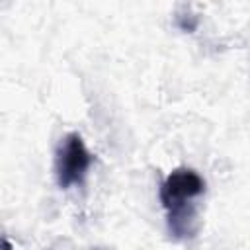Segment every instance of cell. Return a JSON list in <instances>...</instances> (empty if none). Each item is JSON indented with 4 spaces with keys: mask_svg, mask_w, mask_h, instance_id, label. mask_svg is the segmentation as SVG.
Masks as SVG:
<instances>
[{
    "mask_svg": "<svg viewBox=\"0 0 250 250\" xmlns=\"http://www.w3.org/2000/svg\"><path fill=\"white\" fill-rule=\"evenodd\" d=\"M205 193V180L193 168L172 170L160 186V203L166 211L168 232L174 240L193 238L199 230L197 199Z\"/></svg>",
    "mask_w": 250,
    "mask_h": 250,
    "instance_id": "6da1fadb",
    "label": "cell"
},
{
    "mask_svg": "<svg viewBox=\"0 0 250 250\" xmlns=\"http://www.w3.org/2000/svg\"><path fill=\"white\" fill-rule=\"evenodd\" d=\"M92 164V154L86 148L78 133H68L57 148L55 154V176L57 184L62 189H68L76 184H82L86 172Z\"/></svg>",
    "mask_w": 250,
    "mask_h": 250,
    "instance_id": "7a4b0ae2",
    "label": "cell"
},
{
    "mask_svg": "<svg viewBox=\"0 0 250 250\" xmlns=\"http://www.w3.org/2000/svg\"><path fill=\"white\" fill-rule=\"evenodd\" d=\"M4 250H12V244H10L8 238H4Z\"/></svg>",
    "mask_w": 250,
    "mask_h": 250,
    "instance_id": "3957f363",
    "label": "cell"
}]
</instances>
